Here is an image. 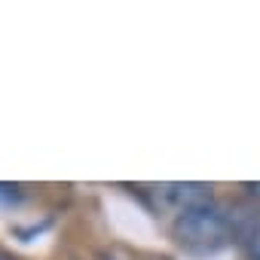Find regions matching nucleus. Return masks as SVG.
I'll return each instance as SVG.
<instances>
[{
    "label": "nucleus",
    "instance_id": "nucleus-3",
    "mask_svg": "<svg viewBox=\"0 0 260 260\" xmlns=\"http://www.w3.org/2000/svg\"><path fill=\"white\" fill-rule=\"evenodd\" d=\"M254 260H260V242L254 245Z\"/></svg>",
    "mask_w": 260,
    "mask_h": 260
},
{
    "label": "nucleus",
    "instance_id": "nucleus-2",
    "mask_svg": "<svg viewBox=\"0 0 260 260\" xmlns=\"http://www.w3.org/2000/svg\"><path fill=\"white\" fill-rule=\"evenodd\" d=\"M248 190H251V193H254V196L260 199V184H248Z\"/></svg>",
    "mask_w": 260,
    "mask_h": 260
},
{
    "label": "nucleus",
    "instance_id": "nucleus-1",
    "mask_svg": "<svg viewBox=\"0 0 260 260\" xmlns=\"http://www.w3.org/2000/svg\"><path fill=\"white\" fill-rule=\"evenodd\" d=\"M172 236L190 254H202V257L217 254L226 245H233L230 208L220 205L214 196L205 202H196L172 217Z\"/></svg>",
    "mask_w": 260,
    "mask_h": 260
}]
</instances>
